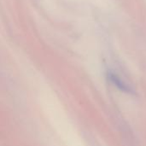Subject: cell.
I'll list each match as a JSON object with an SVG mask.
<instances>
[{
  "label": "cell",
  "instance_id": "cell-1",
  "mask_svg": "<svg viewBox=\"0 0 146 146\" xmlns=\"http://www.w3.org/2000/svg\"><path fill=\"white\" fill-rule=\"evenodd\" d=\"M109 76V79L110 80V81L118 88L120 89L121 91L122 92H133V89L127 85L125 83L124 80H122L119 76H117L116 74H113V73H110L108 74Z\"/></svg>",
  "mask_w": 146,
  "mask_h": 146
}]
</instances>
